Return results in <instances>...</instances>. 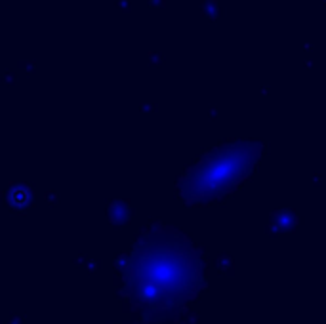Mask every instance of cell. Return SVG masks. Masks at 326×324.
Segmentation results:
<instances>
[{"label": "cell", "mask_w": 326, "mask_h": 324, "mask_svg": "<svg viewBox=\"0 0 326 324\" xmlns=\"http://www.w3.org/2000/svg\"><path fill=\"white\" fill-rule=\"evenodd\" d=\"M261 147V143L239 139L206 153L181 183L183 199L191 204H204L225 197L250 177L260 161Z\"/></svg>", "instance_id": "7a4b0ae2"}, {"label": "cell", "mask_w": 326, "mask_h": 324, "mask_svg": "<svg viewBox=\"0 0 326 324\" xmlns=\"http://www.w3.org/2000/svg\"><path fill=\"white\" fill-rule=\"evenodd\" d=\"M121 273L128 301L149 321L180 315L206 286L202 250L176 229H155L139 237Z\"/></svg>", "instance_id": "6da1fadb"}]
</instances>
